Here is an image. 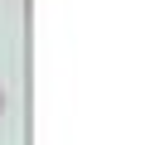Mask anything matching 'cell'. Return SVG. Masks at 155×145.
Segmentation results:
<instances>
[{
    "label": "cell",
    "instance_id": "cell-1",
    "mask_svg": "<svg viewBox=\"0 0 155 145\" xmlns=\"http://www.w3.org/2000/svg\"><path fill=\"white\" fill-rule=\"evenodd\" d=\"M0 116H5V87H0Z\"/></svg>",
    "mask_w": 155,
    "mask_h": 145
}]
</instances>
